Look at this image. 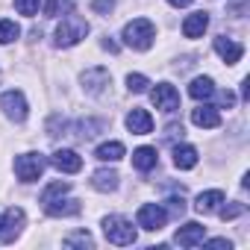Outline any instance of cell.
Returning a JSON list of instances; mask_svg holds the SVG:
<instances>
[{"label":"cell","instance_id":"1","mask_svg":"<svg viewBox=\"0 0 250 250\" xmlns=\"http://www.w3.org/2000/svg\"><path fill=\"white\" fill-rule=\"evenodd\" d=\"M121 39H124V44L133 47V50H150V44L156 39V27L147 18H133L130 24H124Z\"/></svg>","mask_w":250,"mask_h":250},{"label":"cell","instance_id":"2","mask_svg":"<svg viewBox=\"0 0 250 250\" xmlns=\"http://www.w3.org/2000/svg\"><path fill=\"white\" fill-rule=\"evenodd\" d=\"M103 235H106L109 244H118V247L136 244V238H139L136 227L124 218V215H109V218H103Z\"/></svg>","mask_w":250,"mask_h":250},{"label":"cell","instance_id":"3","mask_svg":"<svg viewBox=\"0 0 250 250\" xmlns=\"http://www.w3.org/2000/svg\"><path fill=\"white\" fill-rule=\"evenodd\" d=\"M85 36H88V24H85V18L74 15V12H65L62 24L56 27V44H59V47H74V44L83 42Z\"/></svg>","mask_w":250,"mask_h":250},{"label":"cell","instance_id":"4","mask_svg":"<svg viewBox=\"0 0 250 250\" xmlns=\"http://www.w3.org/2000/svg\"><path fill=\"white\" fill-rule=\"evenodd\" d=\"M44 165H47V159L42 153H21L15 159V174L21 183H36V180H42Z\"/></svg>","mask_w":250,"mask_h":250},{"label":"cell","instance_id":"5","mask_svg":"<svg viewBox=\"0 0 250 250\" xmlns=\"http://www.w3.org/2000/svg\"><path fill=\"white\" fill-rule=\"evenodd\" d=\"M24 221H27V215L18 206H12V209H6L3 215H0V244L15 241L21 235V229H24Z\"/></svg>","mask_w":250,"mask_h":250},{"label":"cell","instance_id":"6","mask_svg":"<svg viewBox=\"0 0 250 250\" xmlns=\"http://www.w3.org/2000/svg\"><path fill=\"white\" fill-rule=\"evenodd\" d=\"M165 224H168V212H165L162 203H145V206L139 209V227H142V229L156 232V229H162Z\"/></svg>","mask_w":250,"mask_h":250},{"label":"cell","instance_id":"7","mask_svg":"<svg viewBox=\"0 0 250 250\" xmlns=\"http://www.w3.org/2000/svg\"><path fill=\"white\" fill-rule=\"evenodd\" d=\"M0 109L6 112V118L9 121H15V124H21V121H27V97L21 94V91H3V97H0Z\"/></svg>","mask_w":250,"mask_h":250},{"label":"cell","instance_id":"8","mask_svg":"<svg viewBox=\"0 0 250 250\" xmlns=\"http://www.w3.org/2000/svg\"><path fill=\"white\" fill-rule=\"evenodd\" d=\"M150 100H153V106L162 109V112H177V109H180V91H177L171 83H159V85L150 91Z\"/></svg>","mask_w":250,"mask_h":250},{"label":"cell","instance_id":"9","mask_svg":"<svg viewBox=\"0 0 250 250\" xmlns=\"http://www.w3.org/2000/svg\"><path fill=\"white\" fill-rule=\"evenodd\" d=\"M50 165H53L56 171H62V174H77V171H83V159H80L74 150H68V147H59V150H53V156H50Z\"/></svg>","mask_w":250,"mask_h":250},{"label":"cell","instance_id":"10","mask_svg":"<svg viewBox=\"0 0 250 250\" xmlns=\"http://www.w3.org/2000/svg\"><path fill=\"white\" fill-rule=\"evenodd\" d=\"M106 85H112V77H109L106 68H88V71L83 74V88H85L88 94H103Z\"/></svg>","mask_w":250,"mask_h":250},{"label":"cell","instance_id":"11","mask_svg":"<svg viewBox=\"0 0 250 250\" xmlns=\"http://www.w3.org/2000/svg\"><path fill=\"white\" fill-rule=\"evenodd\" d=\"M127 130H130L133 136H147V133H153V118H150V112H147V109H130V112H127Z\"/></svg>","mask_w":250,"mask_h":250},{"label":"cell","instance_id":"12","mask_svg":"<svg viewBox=\"0 0 250 250\" xmlns=\"http://www.w3.org/2000/svg\"><path fill=\"white\" fill-rule=\"evenodd\" d=\"M203 238H206V227H200V224H183L180 229H177V235H174V241L180 244V247H197V244H203Z\"/></svg>","mask_w":250,"mask_h":250},{"label":"cell","instance_id":"13","mask_svg":"<svg viewBox=\"0 0 250 250\" xmlns=\"http://www.w3.org/2000/svg\"><path fill=\"white\" fill-rule=\"evenodd\" d=\"M191 124L194 127H200V130H215V127H221V115H218V109L215 106H197V109H191Z\"/></svg>","mask_w":250,"mask_h":250},{"label":"cell","instance_id":"14","mask_svg":"<svg viewBox=\"0 0 250 250\" xmlns=\"http://www.w3.org/2000/svg\"><path fill=\"white\" fill-rule=\"evenodd\" d=\"M215 53H218L227 65H235V62L244 56V47H241L238 42L227 39V36H218V39H215Z\"/></svg>","mask_w":250,"mask_h":250},{"label":"cell","instance_id":"15","mask_svg":"<svg viewBox=\"0 0 250 250\" xmlns=\"http://www.w3.org/2000/svg\"><path fill=\"white\" fill-rule=\"evenodd\" d=\"M227 197H224V191H218V188H212V191H200L197 194V203H194V209L200 212V215H212V212H218L221 209V203H224Z\"/></svg>","mask_w":250,"mask_h":250},{"label":"cell","instance_id":"16","mask_svg":"<svg viewBox=\"0 0 250 250\" xmlns=\"http://www.w3.org/2000/svg\"><path fill=\"white\" fill-rule=\"evenodd\" d=\"M206 27H209V15L206 12H194V15H188L183 21V36L186 39H200L206 33Z\"/></svg>","mask_w":250,"mask_h":250},{"label":"cell","instance_id":"17","mask_svg":"<svg viewBox=\"0 0 250 250\" xmlns=\"http://www.w3.org/2000/svg\"><path fill=\"white\" fill-rule=\"evenodd\" d=\"M118 183H121V177H118V171H112V168H100V171H94L91 174V186L97 188V191H115L118 188Z\"/></svg>","mask_w":250,"mask_h":250},{"label":"cell","instance_id":"18","mask_svg":"<svg viewBox=\"0 0 250 250\" xmlns=\"http://www.w3.org/2000/svg\"><path fill=\"white\" fill-rule=\"evenodd\" d=\"M44 212L50 215V218H65V215H80V200H62V197H56V200H50V203H44Z\"/></svg>","mask_w":250,"mask_h":250},{"label":"cell","instance_id":"19","mask_svg":"<svg viewBox=\"0 0 250 250\" xmlns=\"http://www.w3.org/2000/svg\"><path fill=\"white\" fill-rule=\"evenodd\" d=\"M174 165H177L180 171H191V168L197 165V150H194L191 145H177V147H174Z\"/></svg>","mask_w":250,"mask_h":250},{"label":"cell","instance_id":"20","mask_svg":"<svg viewBox=\"0 0 250 250\" xmlns=\"http://www.w3.org/2000/svg\"><path fill=\"white\" fill-rule=\"evenodd\" d=\"M156 162H159L156 147H139V150L133 153V165H136V171H142V174L153 171V168H156Z\"/></svg>","mask_w":250,"mask_h":250},{"label":"cell","instance_id":"21","mask_svg":"<svg viewBox=\"0 0 250 250\" xmlns=\"http://www.w3.org/2000/svg\"><path fill=\"white\" fill-rule=\"evenodd\" d=\"M124 145L121 142H103L97 150H94V156L100 159V162H118V159H124Z\"/></svg>","mask_w":250,"mask_h":250},{"label":"cell","instance_id":"22","mask_svg":"<svg viewBox=\"0 0 250 250\" xmlns=\"http://www.w3.org/2000/svg\"><path fill=\"white\" fill-rule=\"evenodd\" d=\"M188 94H191L194 100H209V97L215 94V83H212V77H197V80H191Z\"/></svg>","mask_w":250,"mask_h":250},{"label":"cell","instance_id":"23","mask_svg":"<svg viewBox=\"0 0 250 250\" xmlns=\"http://www.w3.org/2000/svg\"><path fill=\"white\" fill-rule=\"evenodd\" d=\"M71 6H74V0H47V3H44V15L47 18H62L65 12H71Z\"/></svg>","mask_w":250,"mask_h":250},{"label":"cell","instance_id":"24","mask_svg":"<svg viewBox=\"0 0 250 250\" xmlns=\"http://www.w3.org/2000/svg\"><path fill=\"white\" fill-rule=\"evenodd\" d=\"M68 191H71V183L56 180V183H50V186L42 191V203H50V200H56V197H62V194H68Z\"/></svg>","mask_w":250,"mask_h":250},{"label":"cell","instance_id":"25","mask_svg":"<svg viewBox=\"0 0 250 250\" xmlns=\"http://www.w3.org/2000/svg\"><path fill=\"white\" fill-rule=\"evenodd\" d=\"M62 244H65V247H91V244H94V238H91V232H88V229H80V232L65 235V238H62Z\"/></svg>","mask_w":250,"mask_h":250},{"label":"cell","instance_id":"26","mask_svg":"<svg viewBox=\"0 0 250 250\" xmlns=\"http://www.w3.org/2000/svg\"><path fill=\"white\" fill-rule=\"evenodd\" d=\"M21 36V27L15 21H0V44H12Z\"/></svg>","mask_w":250,"mask_h":250},{"label":"cell","instance_id":"27","mask_svg":"<svg viewBox=\"0 0 250 250\" xmlns=\"http://www.w3.org/2000/svg\"><path fill=\"white\" fill-rule=\"evenodd\" d=\"M147 85H150V83H147V77H145V74H130V77H127V88H130L133 94L147 91Z\"/></svg>","mask_w":250,"mask_h":250},{"label":"cell","instance_id":"28","mask_svg":"<svg viewBox=\"0 0 250 250\" xmlns=\"http://www.w3.org/2000/svg\"><path fill=\"white\" fill-rule=\"evenodd\" d=\"M244 203H229V206H221L218 209V215L224 218V221H232V218H238V215H244Z\"/></svg>","mask_w":250,"mask_h":250},{"label":"cell","instance_id":"29","mask_svg":"<svg viewBox=\"0 0 250 250\" xmlns=\"http://www.w3.org/2000/svg\"><path fill=\"white\" fill-rule=\"evenodd\" d=\"M15 9H18L21 15L33 18V15L39 12V0H15Z\"/></svg>","mask_w":250,"mask_h":250},{"label":"cell","instance_id":"30","mask_svg":"<svg viewBox=\"0 0 250 250\" xmlns=\"http://www.w3.org/2000/svg\"><path fill=\"white\" fill-rule=\"evenodd\" d=\"M183 136H186V130H183V124H168V127H165V142H168V145H174L177 139L183 142Z\"/></svg>","mask_w":250,"mask_h":250},{"label":"cell","instance_id":"31","mask_svg":"<svg viewBox=\"0 0 250 250\" xmlns=\"http://www.w3.org/2000/svg\"><path fill=\"white\" fill-rule=\"evenodd\" d=\"M165 203H168V209H171L174 215H183V212H186V200H183V191H180V194H174V197H168Z\"/></svg>","mask_w":250,"mask_h":250},{"label":"cell","instance_id":"32","mask_svg":"<svg viewBox=\"0 0 250 250\" xmlns=\"http://www.w3.org/2000/svg\"><path fill=\"white\" fill-rule=\"evenodd\" d=\"M91 9H94L97 15H109V12L115 9V0H91Z\"/></svg>","mask_w":250,"mask_h":250},{"label":"cell","instance_id":"33","mask_svg":"<svg viewBox=\"0 0 250 250\" xmlns=\"http://www.w3.org/2000/svg\"><path fill=\"white\" fill-rule=\"evenodd\" d=\"M218 97H221V106H224V109H232V106H235V94H232L229 88H227V91H221Z\"/></svg>","mask_w":250,"mask_h":250},{"label":"cell","instance_id":"34","mask_svg":"<svg viewBox=\"0 0 250 250\" xmlns=\"http://www.w3.org/2000/svg\"><path fill=\"white\" fill-rule=\"evenodd\" d=\"M206 247H212V250H224V247H227V250H229L232 244H229L227 238H212V241H206Z\"/></svg>","mask_w":250,"mask_h":250},{"label":"cell","instance_id":"35","mask_svg":"<svg viewBox=\"0 0 250 250\" xmlns=\"http://www.w3.org/2000/svg\"><path fill=\"white\" fill-rule=\"evenodd\" d=\"M168 3L174 6V9H186V6H191L194 0H168Z\"/></svg>","mask_w":250,"mask_h":250},{"label":"cell","instance_id":"36","mask_svg":"<svg viewBox=\"0 0 250 250\" xmlns=\"http://www.w3.org/2000/svg\"><path fill=\"white\" fill-rule=\"evenodd\" d=\"M103 50H109V53H118V44H115V42L106 36V39H103Z\"/></svg>","mask_w":250,"mask_h":250}]
</instances>
